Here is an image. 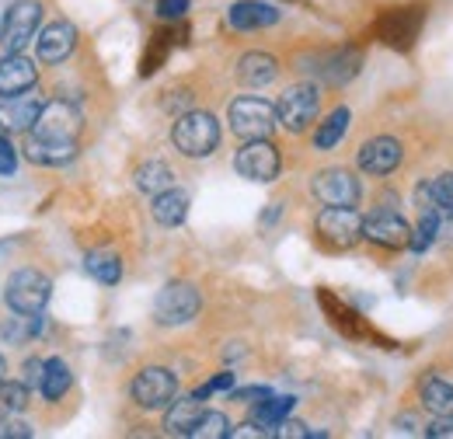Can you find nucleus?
<instances>
[{
    "label": "nucleus",
    "mask_w": 453,
    "mask_h": 439,
    "mask_svg": "<svg viewBox=\"0 0 453 439\" xmlns=\"http://www.w3.org/2000/svg\"><path fill=\"white\" fill-rule=\"evenodd\" d=\"M171 140L185 158H210L220 143V122L210 112H185L178 115Z\"/></svg>",
    "instance_id": "1"
},
{
    "label": "nucleus",
    "mask_w": 453,
    "mask_h": 439,
    "mask_svg": "<svg viewBox=\"0 0 453 439\" xmlns=\"http://www.w3.org/2000/svg\"><path fill=\"white\" fill-rule=\"evenodd\" d=\"M50 293H53V282L50 275H42L39 269H21L7 279V307L14 314H42L46 304H50Z\"/></svg>",
    "instance_id": "2"
},
{
    "label": "nucleus",
    "mask_w": 453,
    "mask_h": 439,
    "mask_svg": "<svg viewBox=\"0 0 453 439\" xmlns=\"http://www.w3.org/2000/svg\"><path fill=\"white\" fill-rule=\"evenodd\" d=\"M199 289L192 282H168L157 300H154V321L174 328V325H188L196 314H199Z\"/></svg>",
    "instance_id": "3"
},
{
    "label": "nucleus",
    "mask_w": 453,
    "mask_h": 439,
    "mask_svg": "<svg viewBox=\"0 0 453 439\" xmlns=\"http://www.w3.org/2000/svg\"><path fill=\"white\" fill-rule=\"evenodd\" d=\"M230 129L241 136V140H269L273 129H276V109L262 98H237L230 105Z\"/></svg>",
    "instance_id": "4"
},
{
    "label": "nucleus",
    "mask_w": 453,
    "mask_h": 439,
    "mask_svg": "<svg viewBox=\"0 0 453 439\" xmlns=\"http://www.w3.org/2000/svg\"><path fill=\"white\" fill-rule=\"evenodd\" d=\"M39 21H42V4L39 0H18V4H11V11L4 14V28H0L4 50L7 53H21L35 39Z\"/></svg>",
    "instance_id": "5"
},
{
    "label": "nucleus",
    "mask_w": 453,
    "mask_h": 439,
    "mask_svg": "<svg viewBox=\"0 0 453 439\" xmlns=\"http://www.w3.org/2000/svg\"><path fill=\"white\" fill-rule=\"evenodd\" d=\"M318 109H321L318 88L314 84H293V88H286L280 105H276V119L289 133H303L318 119Z\"/></svg>",
    "instance_id": "6"
},
{
    "label": "nucleus",
    "mask_w": 453,
    "mask_h": 439,
    "mask_svg": "<svg viewBox=\"0 0 453 439\" xmlns=\"http://www.w3.org/2000/svg\"><path fill=\"white\" fill-rule=\"evenodd\" d=\"M77 133H81V112L66 102L42 105L35 126H32V136L46 140V143H77Z\"/></svg>",
    "instance_id": "7"
},
{
    "label": "nucleus",
    "mask_w": 453,
    "mask_h": 439,
    "mask_svg": "<svg viewBox=\"0 0 453 439\" xmlns=\"http://www.w3.org/2000/svg\"><path fill=\"white\" fill-rule=\"evenodd\" d=\"M129 390H133V401H136L140 408L157 412V408H168L171 401H174L178 381H174V374L165 370V366H147V370L136 374V381H133Z\"/></svg>",
    "instance_id": "8"
},
{
    "label": "nucleus",
    "mask_w": 453,
    "mask_h": 439,
    "mask_svg": "<svg viewBox=\"0 0 453 439\" xmlns=\"http://www.w3.org/2000/svg\"><path fill=\"white\" fill-rule=\"evenodd\" d=\"M234 167L241 178L248 181H273L280 174V150L269 143V140H248L237 158H234Z\"/></svg>",
    "instance_id": "9"
},
{
    "label": "nucleus",
    "mask_w": 453,
    "mask_h": 439,
    "mask_svg": "<svg viewBox=\"0 0 453 439\" xmlns=\"http://www.w3.org/2000/svg\"><path fill=\"white\" fill-rule=\"evenodd\" d=\"M314 196L325 203V206H356L359 203V178L345 167H325L314 174L311 181Z\"/></svg>",
    "instance_id": "10"
},
{
    "label": "nucleus",
    "mask_w": 453,
    "mask_h": 439,
    "mask_svg": "<svg viewBox=\"0 0 453 439\" xmlns=\"http://www.w3.org/2000/svg\"><path fill=\"white\" fill-rule=\"evenodd\" d=\"M318 234L332 248H352L363 237V217L352 206H328L318 217Z\"/></svg>",
    "instance_id": "11"
},
{
    "label": "nucleus",
    "mask_w": 453,
    "mask_h": 439,
    "mask_svg": "<svg viewBox=\"0 0 453 439\" xmlns=\"http://www.w3.org/2000/svg\"><path fill=\"white\" fill-rule=\"evenodd\" d=\"M363 237H370L373 244H384V248H411V227L391 210H380V213L363 220Z\"/></svg>",
    "instance_id": "12"
},
{
    "label": "nucleus",
    "mask_w": 453,
    "mask_h": 439,
    "mask_svg": "<svg viewBox=\"0 0 453 439\" xmlns=\"http://www.w3.org/2000/svg\"><path fill=\"white\" fill-rule=\"evenodd\" d=\"M418 25H422V11L418 7H395L391 14H384L380 21V39L395 50H408L418 35Z\"/></svg>",
    "instance_id": "13"
},
{
    "label": "nucleus",
    "mask_w": 453,
    "mask_h": 439,
    "mask_svg": "<svg viewBox=\"0 0 453 439\" xmlns=\"http://www.w3.org/2000/svg\"><path fill=\"white\" fill-rule=\"evenodd\" d=\"M39 112H42L39 95H7L0 102V129L4 133H25L35 126Z\"/></svg>",
    "instance_id": "14"
},
{
    "label": "nucleus",
    "mask_w": 453,
    "mask_h": 439,
    "mask_svg": "<svg viewBox=\"0 0 453 439\" xmlns=\"http://www.w3.org/2000/svg\"><path fill=\"white\" fill-rule=\"evenodd\" d=\"M401 165V143H397L395 136H373V140H366L363 143V150H359V167L366 171V174H391L395 167Z\"/></svg>",
    "instance_id": "15"
},
{
    "label": "nucleus",
    "mask_w": 453,
    "mask_h": 439,
    "mask_svg": "<svg viewBox=\"0 0 453 439\" xmlns=\"http://www.w3.org/2000/svg\"><path fill=\"white\" fill-rule=\"evenodd\" d=\"M39 81V70L32 59H25L21 53H11L7 59H0V95H25L32 91Z\"/></svg>",
    "instance_id": "16"
},
{
    "label": "nucleus",
    "mask_w": 453,
    "mask_h": 439,
    "mask_svg": "<svg viewBox=\"0 0 453 439\" xmlns=\"http://www.w3.org/2000/svg\"><path fill=\"white\" fill-rule=\"evenodd\" d=\"M226 21L237 28V32H255V28H269L280 21V11L262 4V0H237L226 14Z\"/></svg>",
    "instance_id": "17"
},
{
    "label": "nucleus",
    "mask_w": 453,
    "mask_h": 439,
    "mask_svg": "<svg viewBox=\"0 0 453 439\" xmlns=\"http://www.w3.org/2000/svg\"><path fill=\"white\" fill-rule=\"evenodd\" d=\"M73 46H77V28L70 21H57V25H50V28L39 32V59L42 63L66 59V56L73 53Z\"/></svg>",
    "instance_id": "18"
},
{
    "label": "nucleus",
    "mask_w": 453,
    "mask_h": 439,
    "mask_svg": "<svg viewBox=\"0 0 453 439\" xmlns=\"http://www.w3.org/2000/svg\"><path fill=\"white\" fill-rule=\"evenodd\" d=\"M276 73H280V63L269 53H244L237 63V81L248 88H265L276 81Z\"/></svg>",
    "instance_id": "19"
},
{
    "label": "nucleus",
    "mask_w": 453,
    "mask_h": 439,
    "mask_svg": "<svg viewBox=\"0 0 453 439\" xmlns=\"http://www.w3.org/2000/svg\"><path fill=\"white\" fill-rule=\"evenodd\" d=\"M418 203H422V213H443L453 217V171L418 185Z\"/></svg>",
    "instance_id": "20"
},
{
    "label": "nucleus",
    "mask_w": 453,
    "mask_h": 439,
    "mask_svg": "<svg viewBox=\"0 0 453 439\" xmlns=\"http://www.w3.org/2000/svg\"><path fill=\"white\" fill-rule=\"evenodd\" d=\"M203 404H199V397L192 394V397H181V401H174L168 404V419H165V429H168L171 436H192L196 433V426H199V419H203Z\"/></svg>",
    "instance_id": "21"
},
{
    "label": "nucleus",
    "mask_w": 453,
    "mask_h": 439,
    "mask_svg": "<svg viewBox=\"0 0 453 439\" xmlns=\"http://www.w3.org/2000/svg\"><path fill=\"white\" fill-rule=\"evenodd\" d=\"M359 63H363V56L356 50H335V53L321 56V66H314V70L328 84H345V81H352L359 73Z\"/></svg>",
    "instance_id": "22"
},
{
    "label": "nucleus",
    "mask_w": 453,
    "mask_h": 439,
    "mask_svg": "<svg viewBox=\"0 0 453 439\" xmlns=\"http://www.w3.org/2000/svg\"><path fill=\"white\" fill-rule=\"evenodd\" d=\"M150 210H154V220L161 227H178V223H185V217H188V192L168 189V192L154 196V206Z\"/></svg>",
    "instance_id": "23"
},
{
    "label": "nucleus",
    "mask_w": 453,
    "mask_h": 439,
    "mask_svg": "<svg viewBox=\"0 0 453 439\" xmlns=\"http://www.w3.org/2000/svg\"><path fill=\"white\" fill-rule=\"evenodd\" d=\"M136 189L147 196H161V192L174 189V171L165 161H147L136 167Z\"/></svg>",
    "instance_id": "24"
},
{
    "label": "nucleus",
    "mask_w": 453,
    "mask_h": 439,
    "mask_svg": "<svg viewBox=\"0 0 453 439\" xmlns=\"http://www.w3.org/2000/svg\"><path fill=\"white\" fill-rule=\"evenodd\" d=\"M418 397L422 404L440 419V415H453V384L440 381V377H426L418 387Z\"/></svg>",
    "instance_id": "25"
},
{
    "label": "nucleus",
    "mask_w": 453,
    "mask_h": 439,
    "mask_svg": "<svg viewBox=\"0 0 453 439\" xmlns=\"http://www.w3.org/2000/svg\"><path fill=\"white\" fill-rule=\"evenodd\" d=\"M77 154V143H46V140H28V161L35 165H66Z\"/></svg>",
    "instance_id": "26"
},
{
    "label": "nucleus",
    "mask_w": 453,
    "mask_h": 439,
    "mask_svg": "<svg viewBox=\"0 0 453 439\" xmlns=\"http://www.w3.org/2000/svg\"><path fill=\"white\" fill-rule=\"evenodd\" d=\"M70 366L63 363V359H46V370H42V397H50V401H59L66 390H70Z\"/></svg>",
    "instance_id": "27"
},
{
    "label": "nucleus",
    "mask_w": 453,
    "mask_h": 439,
    "mask_svg": "<svg viewBox=\"0 0 453 439\" xmlns=\"http://www.w3.org/2000/svg\"><path fill=\"white\" fill-rule=\"evenodd\" d=\"M28 408V387L25 381L18 384V381H0V422H7V419H14V415H21Z\"/></svg>",
    "instance_id": "28"
},
{
    "label": "nucleus",
    "mask_w": 453,
    "mask_h": 439,
    "mask_svg": "<svg viewBox=\"0 0 453 439\" xmlns=\"http://www.w3.org/2000/svg\"><path fill=\"white\" fill-rule=\"evenodd\" d=\"M345 129H349V109H335L321 122V129L314 133V147L318 150H332L342 136H345Z\"/></svg>",
    "instance_id": "29"
},
{
    "label": "nucleus",
    "mask_w": 453,
    "mask_h": 439,
    "mask_svg": "<svg viewBox=\"0 0 453 439\" xmlns=\"http://www.w3.org/2000/svg\"><path fill=\"white\" fill-rule=\"evenodd\" d=\"M88 273L95 275L98 282H105V286H115L122 279V262L112 251H91L88 255Z\"/></svg>",
    "instance_id": "30"
},
{
    "label": "nucleus",
    "mask_w": 453,
    "mask_h": 439,
    "mask_svg": "<svg viewBox=\"0 0 453 439\" xmlns=\"http://www.w3.org/2000/svg\"><path fill=\"white\" fill-rule=\"evenodd\" d=\"M289 408H293V397H273L269 394L265 401H258V422L265 429H273V436H276V426L289 415Z\"/></svg>",
    "instance_id": "31"
},
{
    "label": "nucleus",
    "mask_w": 453,
    "mask_h": 439,
    "mask_svg": "<svg viewBox=\"0 0 453 439\" xmlns=\"http://www.w3.org/2000/svg\"><path fill=\"white\" fill-rule=\"evenodd\" d=\"M230 433V426H226V415L220 412H203V419H199V426H196V433L192 436L199 439H224Z\"/></svg>",
    "instance_id": "32"
},
{
    "label": "nucleus",
    "mask_w": 453,
    "mask_h": 439,
    "mask_svg": "<svg viewBox=\"0 0 453 439\" xmlns=\"http://www.w3.org/2000/svg\"><path fill=\"white\" fill-rule=\"evenodd\" d=\"M226 436H230V439H262V436H273V429H265L262 422H244V426L230 429Z\"/></svg>",
    "instance_id": "33"
},
{
    "label": "nucleus",
    "mask_w": 453,
    "mask_h": 439,
    "mask_svg": "<svg viewBox=\"0 0 453 439\" xmlns=\"http://www.w3.org/2000/svg\"><path fill=\"white\" fill-rule=\"evenodd\" d=\"M14 167H18V150L7 136H0V174H14Z\"/></svg>",
    "instance_id": "34"
},
{
    "label": "nucleus",
    "mask_w": 453,
    "mask_h": 439,
    "mask_svg": "<svg viewBox=\"0 0 453 439\" xmlns=\"http://www.w3.org/2000/svg\"><path fill=\"white\" fill-rule=\"evenodd\" d=\"M185 11H188V0H157V14H161L165 21L185 18Z\"/></svg>",
    "instance_id": "35"
},
{
    "label": "nucleus",
    "mask_w": 453,
    "mask_h": 439,
    "mask_svg": "<svg viewBox=\"0 0 453 439\" xmlns=\"http://www.w3.org/2000/svg\"><path fill=\"white\" fill-rule=\"evenodd\" d=\"M42 370H46V359H28L25 363V387L32 390H39V384H42Z\"/></svg>",
    "instance_id": "36"
},
{
    "label": "nucleus",
    "mask_w": 453,
    "mask_h": 439,
    "mask_svg": "<svg viewBox=\"0 0 453 439\" xmlns=\"http://www.w3.org/2000/svg\"><path fill=\"white\" fill-rule=\"evenodd\" d=\"M426 436L429 439H453V415H440V419L426 429Z\"/></svg>",
    "instance_id": "37"
},
{
    "label": "nucleus",
    "mask_w": 453,
    "mask_h": 439,
    "mask_svg": "<svg viewBox=\"0 0 453 439\" xmlns=\"http://www.w3.org/2000/svg\"><path fill=\"white\" fill-rule=\"evenodd\" d=\"M226 387H234V374H220V377H213L210 384H206V387H199V390H196V397L203 401V397H210L213 390H226Z\"/></svg>",
    "instance_id": "38"
},
{
    "label": "nucleus",
    "mask_w": 453,
    "mask_h": 439,
    "mask_svg": "<svg viewBox=\"0 0 453 439\" xmlns=\"http://www.w3.org/2000/svg\"><path fill=\"white\" fill-rule=\"evenodd\" d=\"M276 436H293V439H303V436H314V433H307V426L303 422H280L276 426Z\"/></svg>",
    "instance_id": "39"
},
{
    "label": "nucleus",
    "mask_w": 453,
    "mask_h": 439,
    "mask_svg": "<svg viewBox=\"0 0 453 439\" xmlns=\"http://www.w3.org/2000/svg\"><path fill=\"white\" fill-rule=\"evenodd\" d=\"M0 436H18V439H28V436H32V429H28V426H25V422H11V419H7V422H4V429H0Z\"/></svg>",
    "instance_id": "40"
},
{
    "label": "nucleus",
    "mask_w": 453,
    "mask_h": 439,
    "mask_svg": "<svg viewBox=\"0 0 453 439\" xmlns=\"http://www.w3.org/2000/svg\"><path fill=\"white\" fill-rule=\"evenodd\" d=\"M234 397H237V401H265L269 390H265V387H248V390H237Z\"/></svg>",
    "instance_id": "41"
},
{
    "label": "nucleus",
    "mask_w": 453,
    "mask_h": 439,
    "mask_svg": "<svg viewBox=\"0 0 453 439\" xmlns=\"http://www.w3.org/2000/svg\"><path fill=\"white\" fill-rule=\"evenodd\" d=\"M7 377V363H4V356H0V381Z\"/></svg>",
    "instance_id": "42"
}]
</instances>
